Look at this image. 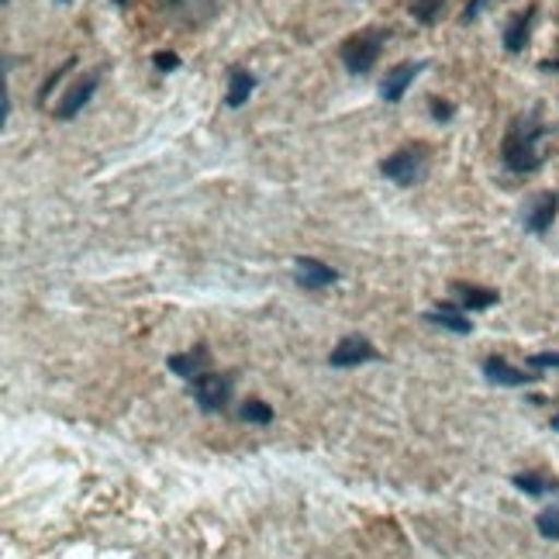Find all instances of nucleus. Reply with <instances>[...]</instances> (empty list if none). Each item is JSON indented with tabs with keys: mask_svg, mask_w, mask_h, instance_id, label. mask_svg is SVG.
Returning a JSON list of instances; mask_svg holds the SVG:
<instances>
[{
	"mask_svg": "<svg viewBox=\"0 0 559 559\" xmlns=\"http://www.w3.org/2000/svg\"><path fill=\"white\" fill-rule=\"evenodd\" d=\"M546 135H549V128L546 121L528 111L522 118H514L511 128H508V135L501 142V159L504 166L511 169V174H535V169L543 166L546 159Z\"/></svg>",
	"mask_w": 559,
	"mask_h": 559,
	"instance_id": "f257e3e1",
	"label": "nucleus"
},
{
	"mask_svg": "<svg viewBox=\"0 0 559 559\" xmlns=\"http://www.w3.org/2000/svg\"><path fill=\"white\" fill-rule=\"evenodd\" d=\"M428 163H432V148L425 142H404L391 156L380 159V177L397 187H415L425 180Z\"/></svg>",
	"mask_w": 559,
	"mask_h": 559,
	"instance_id": "f03ea898",
	"label": "nucleus"
},
{
	"mask_svg": "<svg viewBox=\"0 0 559 559\" xmlns=\"http://www.w3.org/2000/svg\"><path fill=\"white\" fill-rule=\"evenodd\" d=\"M386 38H391V32H386V28H362V32L349 35L346 41H342V49H338L342 67H346L353 76H367L377 67Z\"/></svg>",
	"mask_w": 559,
	"mask_h": 559,
	"instance_id": "7ed1b4c3",
	"label": "nucleus"
},
{
	"mask_svg": "<svg viewBox=\"0 0 559 559\" xmlns=\"http://www.w3.org/2000/svg\"><path fill=\"white\" fill-rule=\"evenodd\" d=\"M190 397L198 401V407L204 415H218L231 401V377L207 370V373H201L198 380L190 383Z\"/></svg>",
	"mask_w": 559,
	"mask_h": 559,
	"instance_id": "20e7f679",
	"label": "nucleus"
},
{
	"mask_svg": "<svg viewBox=\"0 0 559 559\" xmlns=\"http://www.w3.org/2000/svg\"><path fill=\"white\" fill-rule=\"evenodd\" d=\"M222 8H225V0H163V11L190 32L207 28L211 21L222 14Z\"/></svg>",
	"mask_w": 559,
	"mask_h": 559,
	"instance_id": "39448f33",
	"label": "nucleus"
},
{
	"mask_svg": "<svg viewBox=\"0 0 559 559\" xmlns=\"http://www.w3.org/2000/svg\"><path fill=\"white\" fill-rule=\"evenodd\" d=\"M373 359H380V353H377V346L367 338V335H359V332H353V335H346V338H338V346L332 349V356H329V362L335 370H349V367H362V362H373Z\"/></svg>",
	"mask_w": 559,
	"mask_h": 559,
	"instance_id": "423d86ee",
	"label": "nucleus"
},
{
	"mask_svg": "<svg viewBox=\"0 0 559 559\" xmlns=\"http://www.w3.org/2000/svg\"><path fill=\"white\" fill-rule=\"evenodd\" d=\"M425 73V62H397V67H391L383 73L380 80V97L386 104H397L404 100V94L412 91V83Z\"/></svg>",
	"mask_w": 559,
	"mask_h": 559,
	"instance_id": "0eeeda50",
	"label": "nucleus"
},
{
	"mask_svg": "<svg viewBox=\"0 0 559 559\" xmlns=\"http://www.w3.org/2000/svg\"><path fill=\"white\" fill-rule=\"evenodd\" d=\"M556 214H559V193H552V190L549 193H535V198L522 211V225L532 235H546L552 228V222H556Z\"/></svg>",
	"mask_w": 559,
	"mask_h": 559,
	"instance_id": "6e6552de",
	"label": "nucleus"
},
{
	"mask_svg": "<svg viewBox=\"0 0 559 559\" xmlns=\"http://www.w3.org/2000/svg\"><path fill=\"white\" fill-rule=\"evenodd\" d=\"M294 280L305 290H325V287L338 284V270L314 260V255H297V260H294Z\"/></svg>",
	"mask_w": 559,
	"mask_h": 559,
	"instance_id": "1a4fd4ad",
	"label": "nucleus"
},
{
	"mask_svg": "<svg viewBox=\"0 0 559 559\" xmlns=\"http://www.w3.org/2000/svg\"><path fill=\"white\" fill-rule=\"evenodd\" d=\"M97 83H100V73H87V76H80L76 83H70L67 97H62V100H59V107H56V118H59V121L76 118V115L83 111V107H87V104L94 100Z\"/></svg>",
	"mask_w": 559,
	"mask_h": 559,
	"instance_id": "9d476101",
	"label": "nucleus"
},
{
	"mask_svg": "<svg viewBox=\"0 0 559 559\" xmlns=\"http://www.w3.org/2000/svg\"><path fill=\"white\" fill-rule=\"evenodd\" d=\"M535 17H539V8H535V4H528L522 14L511 17V25L504 28V52H511V56L525 52L528 38H532V28H535Z\"/></svg>",
	"mask_w": 559,
	"mask_h": 559,
	"instance_id": "9b49d317",
	"label": "nucleus"
},
{
	"mask_svg": "<svg viewBox=\"0 0 559 559\" xmlns=\"http://www.w3.org/2000/svg\"><path fill=\"white\" fill-rule=\"evenodd\" d=\"M484 377L493 383V386H525L535 380V370H519V367H511V362H504L501 356H490L484 359Z\"/></svg>",
	"mask_w": 559,
	"mask_h": 559,
	"instance_id": "f8f14e48",
	"label": "nucleus"
},
{
	"mask_svg": "<svg viewBox=\"0 0 559 559\" xmlns=\"http://www.w3.org/2000/svg\"><path fill=\"white\" fill-rule=\"evenodd\" d=\"M449 290H453L456 308H463V311H487V308H493V305H498V300H501V294H498V290L477 287V284H453Z\"/></svg>",
	"mask_w": 559,
	"mask_h": 559,
	"instance_id": "ddd939ff",
	"label": "nucleus"
},
{
	"mask_svg": "<svg viewBox=\"0 0 559 559\" xmlns=\"http://www.w3.org/2000/svg\"><path fill=\"white\" fill-rule=\"evenodd\" d=\"M425 321L428 325H439L445 332H453V335H469L473 332V321L463 308L456 305H436L432 311H425Z\"/></svg>",
	"mask_w": 559,
	"mask_h": 559,
	"instance_id": "4468645a",
	"label": "nucleus"
},
{
	"mask_svg": "<svg viewBox=\"0 0 559 559\" xmlns=\"http://www.w3.org/2000/svg\"><path fill=\"white\" fill-rule=\"evenodd\" d=\"M166 367H169V373H177L180 380L193 383L201 373H207V353H204V346L190 349V353H177L166 359Z\"/></svg>",
	"mask_w": 559,
	"mask_h": 559,
	"instance_id": "2eb2a0df",
	"label": "nucleus"
},
{
	"mask_svg": "<svg viewBox=\"0 0 559 559\" xmlns=\"http://www.w3.org/2000/svg\"><path fill=\"white\" fill-rule=\"evenodd\" d=\"M252 91H255V76H252L249 70H231L225 104L231 107V111H239V107H246V104H249Z\"/></svg>",
	"mask_w": 559,
	"mask_h": 559,
	"instance_id": "dca6fc26",
	"label": "nucleus"
},
{
	"mask_svg": "<svg viewBox=\"0 0 559 559\" xmlns=\"http://www.w3.org/2000/svg\"><path fill=\"white\" fill-rule=\"evenodd\" d=\"M511 484L532 493V498H546V493H559V480L546 477V473H514Z\"/></svg>",
	"mask_w": 559,
	"mask_h": 559,
	"instance_id": "f3484780",
	"label": "nucleus"
},
{
	"mask_svg": "<svg viewBox=\"0 0 559 559\" xmlns=\"http://www.w3.org/2000/svg\"><path fill=\"white\" fill-rule=\"evenodd\" d=\"M442 14H445V0H412V17L425 28H432Z\"/></svg>",
	"mask_w": 559,
	"mask_h": 559,
	"instance_id": "a211bd4d",
	"label": "nucleus"
},
{
	"mask_svg": "<svg viewBox=\"0 0 559 559\" xmlns=\"http://www.w3.org/2000/svg\"><path fill=\"white\" fill-rule=\"evenodd\" d=\"M239 418L249 421V425H270L273 421V407L260 397H249L239 404Z\"/></svg>",
	"mask_w": 559,
	"mask_h": 559,
	"instance_id": "6ab92c4d",
	"label": "nucleus"
},
{
	"mask_svg": "<svg viewBox=\"0 0 559 559\" xmlns=\"http://www.w3.org/2000/svg\"><path fill=\"white\" fill-rule=\"evenodd\" d=\"M535 525H539L543 539H552V543H559V504H549V508H543V511H539V519H535Z\"/></svg>",
	"mask_w": 559,
	"mask_h": 559,
	"instance_id": "aec40b11",
	"label": "nucleus"
},
{
	"mask_svg": "<svg viewBox=\"0 0 559 559\" xmlns=\"http://www.w3.org/2000/svg\"><path fill=\"white\" fill-rule=\"evenodd\" d=\"M428 111H432V118L436 121H449V118H453L456 115V107L453 104H449V100H442V97H428Z\"/></svg>",
	"mask_w": 559,
	"mask_h": 559,
	"instance_id": "412c9836",
	"label": "nucleus"
},
{
	"mask_svg": "<svg viewBox=\"0 0 559 559\" xmlns=\"http://www.w3.org/2000/svg\"><path fill=\"white\" fill-rule=\"evenodd\" d=\"M153 67L159 73H174V70H180V56L177 52H156L153 56Z\"/></svg>",
	"mask_w": 559,
	"mask_h": 559,
	"instance_id": "4be33fe9",
	"label": "nucleus"
},
{
	"mask_svg": "<svg viewBox=\"0 0 559 559\" xmlns=\"http://www.w3.org/2000/svg\"><path fill=\"white\" fill-rule=\"evenodd\" d=\"M528 367L539 373V370H559V353H539L528 359Z\"/></svg>",
	"mask_w": 559,
	"mask_h": 559,
	"instance_id": "5701e85b",
	"label": "nucleus"
},
{
	"mask_svg": "<svg viewBox=\"0 0 559 559\" xmlns=\"http://www.w3.org/2000/svg\"><path fill=\"white\" fill-rule=\"evenodd\" d=\"M493 4V0H469L466 4V11H463V21H477L487 8Z\"/></svg>",
	"mask_w": 559,
	"mask_h": 559,
	"instance_id": "b1692460",
	"label": "nucleus"
},
{
	"mask_svg": "<svg viewBox=\"0 0 559 559\" xmlns=\"http://www.w3.org/2000/svg\"><path fill=\"white\" fill-rule=\"evenodd\" d=\"M115 4H118V8H128V4H132V0H115Z\"/></svg>",
	"mask_w": 559,
	"mask_h": 559,
	"instance_id": "393cba45",
	"label": "nucleus"
},
{
	"mask_svg": "<svg viewBox=\"0 0 559 559\" xmlns=\"http://www.w3.org/2000/svg\"><path fill=\"white\" fill-rule=\"evenodd\" d=\"M552 428H556V432H559V415H556V418H552Z\"/></svg>",
	"mask_w": 559,
	"mask_h": 559,
	"instance_id": "a878e982",
	"label": "nucleus"
},
{
	"mask_svg": "<svg viewBox=\"0 0 559 559\" xmlns=\"http://www.w3.org/2000/svg\"><path fill=\"white\" fill-rule=\"evenodd\" d=\"M62 4H70V0H62Z\"/></svg>",
	"mask_w": 559,
	"mask_h": 559,
	"instance_id": "bb28decb",
	"label": "nucleus"
}]
</instances>
